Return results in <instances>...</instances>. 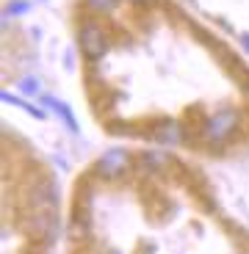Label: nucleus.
I'll list each match as a JSON object with an SVG mask.
<instances>
[{
  "instance_id": "1",
  "label": "nucleus",
  "mask_w": 249,
  "mask_h": 254,
  "mask_svg": "<svg viewBox=\"0 0 249 254\" xmlns=\"http://www.w3.org/2000/svg\"><path fill=\"white\" fill-rule=\"evenodd\" d=\"M25 202L28 210H56L58 207V188L53 180L39 177L25 188Z\"/></svg>"
},
{
  "instance_id": "2",
  "label": "nucleus",
  "mask_w": 249,
  "mask_h": 254,
  "mask_svg": "<svg viewBox=\"0 0 249 254\" xmlns=\"http://www.w3.org/2000/svg\"><path fill=\"white\" fill-rule=\"evenodd\" d=\"M238 125H241L238 111H233V108L219 111V114L205 119V138L208 141H227L238 130Z\"/></svg>"
},
{
  "instance_id": "3",
  "label": "nucleus",
  "mask_w": 249,
  "mask_h": 254,
  "mask_svg": "<svg viewBox=\"0 0 249 254\" xmlns=\"http://www.w3.org/2000/svg\"><path fill=\"white\" fill-rule=\"evenodd\" d=\"M78 42H81V50L91 61H97V58H102L108 53V36H105V31L97 22H83L81 31H78Z\"/></svg>"
},
{
  "instance_id": "4",
  "label": "nucleus",
  "mask_w": 249,
  "mask_h": 254,
  "mask_svg": "<svg viewBox=\"0 0 249 254\" xmlns=\"http://www.w3.org/2000/svg\"><path fill=\"white\" fill-rule=\"evenodd\" d=\"M25 224H28V229H31V235L42 238L47 246L58 238V216H56V210H28V221Z\"/></svg>"
},
{
  "instance_id": "5",
  "label": "nucleus",
  "mask_w": 249,
  "mask_h": 254,
  "mask_svg": "<svg viewBox=\"0 0 249 254\" xmlns=\"http://www.w3.org/2000/svg\"><path fill=\"white\" fill-rule=\"evenodd\" d=\"M130 169V158L125 149H108L100 160L94 163V174L102 180H116Z\"/></svg>"
},
{
  "instance_id": "6",
  "label": "nucleus",
  "mask_w": 249,
  "mask_h": 254,
  "mask_svg": "<svg viewBox=\"0 0 249 254\" xmlns=\"http://www.w3.org/2000/svg\"><path fill=\"white\" fill-rule=\"evenodd\" d=\"M155 138L161 141V144H180V141L185 138V130L180 122L174 119H166L158 125V130H155Z\"/></svg>"
},
{
  "instance_id": "7",
  "label": "nucleus",
  "mask_w": 249,
  "mask_h": 254,
  "mask_svg": "<svg viewBox=\"0 0 249 254\" xmlns=\"http://www.w3.org/2000/svg\"><path fill=\"white\" fill-rule=\"evenodd\" d=\"M42 102H45L47 108H53V111H56V114L67 122V127H70V130H78L75 114L70 111V105H64V102H61V100H56V97H42Z\"/></svg>"
},
{
  "instance_id": "8",
  "label": "nucleus",
  "mask_w": 249,
  "mask_h": 254,
  "mask_svg": "<svg viewBox=\"0 0 249 254\" xmlns=\"http://www.w3.org/2000/svg\"><path fill=\"white\" fill-rule=\"evenodd\" d=\"M86 6L97 14H111L116 8V0H86Z\"/></svg>"
},
{
  "instance_id": "9",
  "label": "nucleus",
  "mask_w": 249,
  "mask_h": 254,
  "mask_svg": "<svg viewBox=\"0 0 249 254\" xmlns=\"http://www.w3.org/2000/svg\"><path fill=\"white\" fill-rule=\"evenodd\" d=\"M3 102H11V105H19V108H25L28 114H33V116H39L42 119V111L39 108H33V105H28V102H22V100H17L14 94H8V91H3Z\"/></svg>"
},
{
  "instance_id": "10",
  "label": "nucleus",
  "mask_w": 249,
  "mask_h": 254,
  "mask_svg": "<svg viewBox=\"0 0 249 254\" xmlns=\"http://www.w3.org/2000/svg\"><path fill=\"white\" fill-rule=\"evenodd\" d=\"M28 8H31V6H28L25 0H8V3H6V14H8V17H19V14H25Z\"/></svg>"
},
{
  "instance_id": "11",
  "label": "nucleus",
  "mask_w": 249,
  "mask_h": 254,
  "mask_svg": "<svg viewBox=\"0 0 249 254\" xmlns=\"http://www.w3.org/2000/svg\"><path fill=\"white\" fill-rule=\"evenodd\" d=\"M164 155H158V152H144V155H141V163H147V166H144V169H153V172H155V169H161V163H164Z\"/></svg>"
},
{
  "instance_id": "12",
  "label": "nucleus",
  "mask_w": 249,
  "mask_h": 254,
  "mask_svg": "<svg viewBox=\"0 0 249 254\" xmlns=\"http://www.w3.org/2000/svg\"><path fill=\"white\" fill-rule=\"evenodd\" d=\"M36 89H39V83L33 80V77H25V80H19V91H22V94H33Z\"/></svg>"
},
{
  "instance_id": "13",
  "label": "nucleus",
  "mask_w": 249,
  "mask_h": 254,
  "mask_svg": "<svg viewBox=\"0 0 249 254\" xmlns=\"http://www.w3.org/2000/svg\"><path fill=\"white\" fill-rule=\"evenodd\" d=\"M241 42H244V47L249 50V33H244V36H241Z\"/></svg>"
},
{
  "instance_id": "14",
  "label": "nucleus",
  "mask_w": 249,
  "mask_h": 254,
  "mask_svg": "<svg viewBox=\"0 0 249 254\" xmlns=\"http://www.w3.org/2000/svg\"><path fill=\"white\" fill-rule=\"evenodd\" d=\"M247 94H249V83H247Z\"/></svg>"
},
{
  "instance_id": "15",
  "label": "nucleus",
  "mask_w": 249,
  "mask_h": 254,
  "mask_svg": "<svg viewBox=\"0 0 249 254\" xmlns=\"http://www.w3.org/2000/svg\"><path fill=\"white\" fill-rule=\"evenodd\" d=\"M136 3H139V0H136Z\"/></svg>"
}]
</instances>
